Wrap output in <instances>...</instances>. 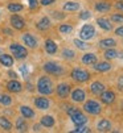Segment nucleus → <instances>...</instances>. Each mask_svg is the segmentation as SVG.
<instances>
[{
    "mask_svg": "<svg viewBox=\"0 0 123 133\" xmlns=\"http://www.w3.org/2000/svg\"><path fill=\"white\" fill-rule=\"evenodd\" d=\"M43 70L48 75H56V77H60V75L65 74V67L62 65H60L58 62H54V61L45 62L43 65Z\"/></svg>",
    "mask_w": 123,
    "mask_h": 133,
    "instance_id": "nucleus-3",
    "label": "nucleus"
},
{
    "mask_svg": "<svg viewBox=\"0 0 123 133\" xmlns=\"http://www.w3.org/2000/svg\"><path fill=\"white\" fill-rule=\"evenodd\" d=\"M110 21L113 24H123V13H113L110 16Z\"/></svg>",
    "mask_w": 123,
    "mask_h": 133,
    "instance_id": "nucleus-35",
    "label": "nucleus"
},
{
    "mask_svg": "<svg viewBox=\"0 0 123 133\" xmlns=\"http://www.w3.org/2000/svg\"><path fill=\"white\" fill-rule=\"evenodd\" d=\"M97 130L98 132H110L111 130V123L107 119H102L97 124Z\"/></svg>",
    "mask_w": 123,
    "mask_h": 133,
    "instance_id": "nucleus-25",
    "label": "nucleus"
},
{
    "mask_svg": "<svg viewBox=\"0 0 123 133\" xmlns=\"http://www.w3.org/2000/svg\"><path fill=\"white\" fill-rule=\"evenodd\" d=\"M53 3H56V0H40V4H41V5H44V7L52 5Z\"/></svg>",
    "mask_w": 123,
    "mask_h": 133,
    "instance_id": "nucleus-41",
    "label": "nucleus"
},
{
    "mask_svg": "<svg viewBox=\"0 0 123 133\" xmlns=\"http://www.w3.org/2000/svg\"><path fill=\"white\" fill-rule=\"evenodd\" d=\"M8 75H9V77H11L12 79H17V74H16L15 71H9V72H8Z\"/></svg>",
    "mask_w": 123,
    "mask_h": 133,
    "instance_id": "nucleus-45",
    "label": "nucleus"
},
{
    "mask_svg": "<svg viewBox=\"0 0 123 133\" xmlns=\"http://www.w3.org/2000/svg\"><path fill=\"white\" fill-rule=\"evenodd\" d=\"M68 115L70 116V119H72V121H73V124H74L75 127L84 125V124L87 123V116L85 115L84 112H81L77 107H69Z\"/></svg>",
    "mask_w": 123,
    "mask_h": 133,
    "instance_id": "nucleus-2",
    "label": "nucleus"
},
{
    "mask_svg": "<svg viewBox=\"0 0 123 133\" xmlns=\"http://www.w3.org/2000/svg\"><path fill=\"white\" fill-rule=\"evenodd\" d=\"M44 49H45V51H46L48 54H50V55H53V54H56V53L58 51L57 44H56L53 40H50V38L44 42Z\"/></svg>",
    "mask_w": 123,
    "mask_h": 133,
    "instance_id": "nucleus-20",
    "label": "nucleus"
},
{
    "mask_svg": "<svg viewBox=\"0 0 123 133\" xmlns=\"http://www.w3.org/2000/svg\"><path fill=\"white\" fill-rule=\"evenodd\" d=\"M40 123H41V125L45 127V128H53L54 124H56V120H54L53 116H50V115H45V116L41 117Z\"/></svg>",
    "mask_w": 123,
    "mask_h": 133,
    "instance_id": "nucleus-27",
    "label": "nucleus"
},
{
    "mask_svg": "<svg viewBox=\"0 0 123 133\" xmlns=\"http://www.w3.org/2000/svg\"><path fill=\"white\" fill-rule=\"evenodd\" d=\"M72 132H75V133H90L91 130H90V128L89 127H86L85 124L84 125H78L75 129H73Z\"/></svg>",
    "mask_w": 123,
    "mask_h": 133,
    "instance_id": "nucleus-37",
    "label": "nucleus"
},
{
    "mask_svg": "<svg viewBox=\"0 0 123 133\" xmlns=\"http://www.w3.org/2000/svg\"><path fill=\"white\" fill-rule=\"evenodd\" d=\"M116 46V41L114 38H103L98 42V48L102 49V50H106V49H110V48H115Z\"/></svg>",
    "mask_w": 123,
    "mask_h": 133,
    "instance_id": "nucleus-21",
    "label": "nucleus"
},
{
    "mask_svg": "<svg viewBox=\"0 0 123 133\" xmlns=\"http://www.w3.org/2000/svg\"><path fill=\"white\" fill-rule=\"evenodd\" d=\"M118 87H119V90H123V75H120L118 79Z\"/></svg>",
    "mask_w": 123,
    "mask_h": 133,
    "instance_id": "nucleus-43",
    "label": "nucleus"
},
{
    "mask_svg": "<svg viewBox=\"0 0 123 133\" xmlns=\"http://www.w3.org/2000/svg\"><path fill=\"white\" fill-rule=\"evenodd\" d=\"M36 90L38 91V94L41 95H52L54 92V84H53V81L46 75H41L38 78L37 83H36Z\"/></svg>",
    "mask_w": 123,
    "mask_h": 133,
    "instance_id": "nucleus-1",
    "label": "nucleus"
},
{
    "mask_svg": "<svg viewBox=\"0 0 123 133\" xmlns=\"http://www.w3.org/2000/svg\"><path fill=\"white\" fill-rule=\"evenodd\" d=\"M115 34H116L118 37H123V25H120V26H118V28L115 29Z\"/></svg>",
    "mask_w": 123,
    "mask_h": 133,
    "instance_id": "nucleus-42",
    "label": "nucleus"
},
{
    "mask_svg": "<svg viewBox=\"0 0 123 133\" xmlns=\"http://www.w3.org/2000/svg\"><path fill=\"white\" fill-rule=\"evenodd\" d=\"M21 40H23L24 45L27 48H29V49H36L38 46V41H37V38L32 33H24L21 36Z\"/></svg>",
    "mask_w": 123,
    "mask_h": 133,
    "instance_id": "nucleus-10",
    "label": "nucleus"
},
{
    "mask_svg": "<svg viewBox=\"0 0 123 133\" xmlns=\"http://www.w3.org/2000/svg\"><path fill=\"white\" fill-rule=\"evenodd\" d=\"M70 77H72V79H73L74 82H77V83H86V82L90 81L91 75H90V72H89L87 70H85V69L75 67V69L72 70Z\"/></svg>",
    "mask_w": 123,
    "mask_h": 133,
    "instance_id": "nucleus-4",
    "label": "nucleus"
},
{
    "mask_svg": "<svg viewBox=\"0 0 123 133\" xmlns=\"http://www.w3.org/2000/svg\"><path fill=\"white\" fill-rule=\"evenodd\" d=\"M82 109H84V112L89 113V115L91 116H97L99 115V113L102 112V105L97 102V100H85L84 102V107H82Z\"/></svg>",
    "mask_w": 123,
    "mask_h": 133,
    "instance_id": "nucleus-5",
    "label": "nucleus"
},
{
    "mask_svg": "<svg viewBox=\"0 0 123 133\" xmlns=\"http://www.w3.org/2000/svg\"><path fill=\"white\" fill-rule=\"evenodd\" d=\"M94 70L98 71V72H106V71H110L111 70V63L106 59V61H102V62H97L95 65H93Z\"/></svg>",
    "mask_w": 123,
    "mask_h": 133,
    "instance_id": "nucleus-19",
    "label": "nucleus"
},
{
    "mask_svg": "<svg viewBox=\"0 0 123 133\" xmlns=\"http://www.w3.org/2000/svg\"><path fill=\"white\" fill-rule=\"evenodd\" d=\"M0 128L4 129V130H7V132H9V130L12 129V123H11L7 117L0 116Z\"/></svg>",
    "mask_w": 123,
    "mask_h": 133,
    "instance_id": "nucleus-31",
    "label": "nucleus"
},
{
    "mask_svg": "<svg viewBox=\"0 0 123 133\" xmlns=\"http://www.w3.org/2000/svg\"><path fill=\"white\" fill-rule=\"evenodd\" d=\"M118 55H119V53L115 50V48H110V49H106V50L103 51V57H105L107 61L118 58Z\"/></svg>",
    "mask_w": 123,
    "mask_h": 133,
    "instance_id": "nucleus-30",
    "label": "nucleus"
},
{
    "mask_svg": "<svg viewBox=\"0 0 123 133\" xmlns=\"http://www.w3.org/2000/svg\"><path fill=\"white\" fill-rule=\"evenodd\" d=\"M41 127H43V125H41V123L40 124H34L33 125V132H40L41 130Z\"/></svg>",
    "mask_w": 123,
    "mask_h": 133,
    "instance_id": "nucleus-44",
    "label": "nucleus"
},
{
    "mask_svg": "<svg viewBox=\"0 0 123 133\" xmlns=\"http://www.w3.org/2000/svg\"><path fill=\"white\" fill-rule=\"evenodd\" d=\"M95 28L93 24H85L84 26L81 28L79 30V38L84 40V41H89V40H93L95 37Z\"/></svg>",
    "mask_w": 123,
    "mask_h": 133,
    "instance_id": "nucleus-7",
    "label": "nucleus"
},
{
    "mask_svg": "<svg viewBox=\"0 0 123 133\" xmlns=\"http://www.w3.org/2000/svg\"><path fill=\"white\" fill-rule=\"evenodd\" d=\"M97 24H98V26L102 30H106V32L113 30V24H111V21L109 20V18H106V17H98L97 18Z\"/></svg>",
    "mask_w": 123,
    "mask_h": 133,
    "instance_id": "nucleus-17",
    "label": "nucleus"
},
{
    "mask_svg": "<svg viewBox=\"0 0 123 133\" xmlns=\"http://www.w3.org/2000/svg\"><path fill=\"white\" fill-rule=\"evenodd\" d=\"M79 4L77 3V2H66V3H64V5H62V9L65 11V12H77V11H79Z\"/></svg>",
    "mask_w": 123,
    "mask_h": 133,
    "instance_id": "nucleus-28",
    "label": "nucleus"
},
{
    "mask_svg": "<svg viewBox=\"0 0 123 133\" xmlns=\"http://www.w3.org/2000/svg\"><path fill=\"white\" fill-rule=\"evenodd\" d=\"M82 63L84 65H89V66H93L98 62V58H97V54L95 53H86L82 55Z\"/></svg>",
    "mask_w": 123,
    "mask_h": 133,
    "instance_id": "nucleus-18",
    "label": "nucleus"
},
{
    "mask_svg": "<svg viewBox=\"0 0 123 133\" xmlns=\"http://www.w3.org/2000/svg\"><path fill=\"white\" fill-rule=\"evenodd\" d=\"M90 17H91V12L90 11H82L79 13V18H81V20H87V18H90Z\"/></svg>",
    "mask_w": 123,
    "mask_h": 133,
    "instance_id": "nucleus-38",
    "label": "nucleus"
},
{
    "mask_svg": "<svg viewBox=\"0 0 123 133\" xmlns=\"http://www.w3.org/2000/svg\"><path fill=\"white\" fill-rule=\"evenodd\" d=\"M0 104L4 105V107H8L12 104V98L7 94H0Z\"/></svg>",
    "mask_w": 123,
    "mask_h": 133,
    "instance_id": "nucleus-32",
    "label": "nucleus"
},
{
    "mask_svg": "<svg viewBox=\"0 0 123 133\" xmlns=\"http://www.w3.org/2000/svg\"><path fill=\"white\" fill-rule=\"evenodd\" d=\"M3 32H4V33H7L8 36H13V33H12V30H11V29H7V28H4V29H3Z\"/></svg>",
    "mask_w": 123,
    "mask_h": 133,
    "instance_id": "nucleus-46",
    "label": "nucleus"
},
{
    "mask_svg": "<svg viewBox=\"0 0 123 133\" xmlns=\"http://www.w3.org/2000/svg\"><path fill=\"white\" fill-rule=\"evenodd\" d=\"M33 103H34V107H36V108H38V109H41V111L49 109V107H50V100H49L48 98H45V95H43V96H37V98H34Z\"/></svg>",
    "mask_w": 123,
    "mask_h": 133,
    "instance_id": "nucleus-12",
    "label": "nucleus"
},
{
    "mask_svg": "<svg viewBox=\"0 0 123 133\" xmlns=\"http://www.w3.org/2000/svg\"><path fill=\"white\" fill-rule=\"evenodd\" d=\"M0 54H3V50L2 49H0Z\"/></svg>",
    "mask_w": 123,
    "mask_h": 133,
    "instance_id": "nucleus-47",
    "label": "nucleus"
},
{
    "mask_svg": "<svg viewBox=\"0 0 123 133\" xmlns=\"http://www.w3.org/2000/svg\"><path fill=\"white\" fill-rule=\"evenodd\" d=\"M29 3V9H36L38 5V0H28Z\"/></svg>",
    "mask_w": 123,
    "mask_h": 133,
    "instance_id": "nucleus-40",
    "label": "nucleus"
},
{
    "mask_svg": "<svg viewBox=\"0 0 123 133\" xmlns=\"http://www.w3.org/2000/svg\"><path fill=\"white\" fill-rule=\"evenodd\" d=\"M23 84L20 83L17 79H12V81H9L8 83H7V90L9 91V92H12V94H19V92H21L23 91Z\"/></svg>",
    "mask_w": 123,
    "mask_h": 133,
    "instance_id": "nucleus-14",
    "label": "nucleus"
},
{
    "mask_svg": "<svg viewBox=\"0 0 123 133\" xmlns=\"http://www.w3.org/2000/svg\"><path fill=\"white\" fill-rule=\"evenodd\" d=\"M70 99L74 103H84L86 100V92L84 88H75L70 94Z\"/></svg>",
    "mask_w": 123,
    "mask_h": 133,
    "instance_id": "nucleus-11",
    "label": "nucleus"
},
{
    "mask_svg": "<svg viewBox=\"0 0 123 133\" xmlns=\"http://www.w3.org/2000/svg\"><path fill=\"white\" fill-rule=\"evenodd\" d=\"M20 113L25 119H33L36 116V112L29 107V105H20Z\"/></svg>",
    "mask_w": 123,
    "mask_h": 133,
    "instance_id": "nucleus-26",
    "label": "nucleus"
},
{
    "mask_svg": "<svg viewBox=\"0 0 123 133\" xmlns=\"http://www.w3.org/2000/svg\"><path fill=\"white\" fill-rule=\"evenodd\" d=\"M61 57L66 61H73L75 58V51L69 49V48H65V49L61 50Z\"/></svg>",
    "mask_w": 123,
    "mask_h": 133,
    "instance_id": "nucleus-29",
    "label": "nucleus"
},
{
    "mask_svg": "<svg viewBox=\"0 0 123 133\" xmlns=\"http://www.w3.org/2000/svg\"><path fill=\"white\" fill-rule=\"evenodd\" d=\"M15 127H16V130L17 132H27L28 130V124H27V120L24 116H20L16 119V123H15Z\"/></svg>",
    "mask_w": 123,
    "mask_h": 133,
    "instance_id": "nucleus-23",
    "label": "nucleus"
},
{
    "mask_svg": "<svg viewBox=\"0 0 123 133\" xmlns=\"http://www.w3.org/2000/svg\"><path fill=\"white\" fill-rule=\"evenodd\" d=\"M9 50L16 59H25L28 57V49L17 42H12L9 45Z\"/></svg>",
    "mask_w": 123,
    "mask_h": 133,
    "instance_id": "nucleus-6",
    "label": "nucleus"
},
{
    "mask_svg": "<svg viewBox=\"0 0 123 133\" xmlns=\"http://www.w3.org/2000/svg\"><path fill=\"white\" fill-rule=\"evenodd\" d=\"M73 44H74L78 49H81V50H86V49H89V45H87L84 40H81V38H75V40L73 41Z\"/></svg>",
    "mask_w": 123,
    "mask_h": 133,
    "instance_id": "nucleus-36",
    "label": "nucleus"
},
{
    "mask_svg": "<svg viewBox=\"0 0 123 133\" xmlns=\"http://www.w3.org/2000/svg\"><path fill=\"white\" fill-rule=\"evenodd\" d=\"M114 7H115L116 11H119V12L123 13V0H119V2H116V3L114 4Z\"/></svg>",
    "mask_w": 123,
    "mask_h": 133,
    "instance_id": "nucleus-39",
    "label": "nucleus"
},
{
    "mask_svg": "<svg viewBox=\"0 0 123 133\" xmlns=\"http://www.w3.org/2000/svg\"><path fill=\"white\" fill-rule=\"evenodd\" d=\"M50 26H52V21H50V18L48 16L41 17L40 20L37 21V24H36V28L38 30H41V32H45V30L50 29Z\"/></svg>",
    "mask_w": 123,
    "mask_h": 133,
    "instance_id": "nucleus-13",
    "label": "nucleus"
},
{
    "mask_svg": "<svg viewBox=\"0 0 123 133\" xmlns=\"http://www.w3.org/2000/svg\"><path fill=\"white\" fill-rule=\"evenodd\" d=\"M56 95L60 99H66L70 95V84L66 82H61L56 87Z\"/></svg>",
    "mask_w": 123,
    "mask_h": 133,
    "instance_id": "nucleus-8",
    "label": "nucleus"
},
{
    "mask_svg": "<svg viewBox=\"0 0 123 133\" xmlns=\"http://www.w3.org/2000/svg\"><path fill=\"white\" fill-rule=\"evenodd\" d=\"M7 8H8V11L12 12V13H17V12H20V11L24 9V7H23L21 4H19V3H9V4L7 5Z\"/></svg>",
    "mask_w": 123,
    "mask_h": 133,
    "instance_id": "nucleus-33",
    "label": "nucleus"
},
{
    "mask_svg": "<svg viewBox=\"0 0 123 133\" xmlns=\"http://www.w3.org/2000/svg\"><path fill=\"white\" fill-rule=\"evenodd\" d=\"M0 16H2V15H0Z\"/></svg>",
    "mask_w": 123,
    "mask_h": 133,
    "instance_id": "nucleus-48",
    "label": "nucleus"
},
{
    "mask_svg": "<svg viewBox=\"0 0 123 133\" xmlns=\"http://www.w3.org/2000/svg\"><path fill=\"white\" fill-rule=\"evenodd\" d=\"M105 88H106V86L102 83V82H98V81L93 82V83L89 86V90H90V92H91L93 95H101L102 92L105 91Z\"/></svg>",
    "mask_w": 123,
    "mask_h": 133,
    "instance_id": "nucleus-16",
    "label": "nucleus"
},
{
    "mask_svg": "<svg viewBox=\"0 0 123 133\" xmlns=\"http://www.w3.org/2000/svg\"><path fill=\"white\" fill-rule=\"evenodd\" d=\"M13 57L11 54H0V65H3L4 67H12L13 66Z\"/></svg>",
    "mask_w": 123,
    "mask_h": 133,
    "instance_id": "nucleus-22",
    "label": "nucleus"
},
{
    "mask_svg": "<svg viewBox=\"0 0 123 133\" xmlns=\"http://www.w3.org/2000/svg\"><path fill=\"white\" fill-rule=\"evenodd\" d=\"M101 100L102 103H105V104H113L115 102V98H116V95L114 91H103L101 95Z\"/></svg>",
    "mask_w": 123,
    "mask_h": 133,
    "instance_id": "nucleus-15",
    "label": "nucleus"
},
{
    "mask_svg": "<svg viewBox=\"0 0 123 133\" xmlns=\"http://www.w3.org/2000/svg\"><path fill=\"white\" fill-rule=\"evenodd\" d=\"M111 9V4L109 2H97L95 3V11L99 12V13H106V12H110Z\"/></svg>",
    "mask_w": 123,
    "mask_h": 133,
    "instance_id": "nucleus-24",
    "label": "nucleus"
},
{
    "mask_svg": "<svg viewBox=\"0 0 123 133\" xmlns=\"http://www.w3.org/2000/svg\"><path fill=\"white\" fill-rule=\"evenodd\" d=\"M58 32L62 33V34H70L73 32V25H70V24H61L58 26Z\"/></svg>",
    "mask_w": 123,
    "mask_h": 133,
    "instance_id": "nucleus-34",
    "label": "nucleus"
},
{
    "mask_svg": "<svg viewBox=\"0 0 123 133\" xmlns=\"http://www.w3.org/2000/svg\"><path fill=\"white\" fill-rule=\"evenodd\" d=\"M9 23H11V26L16 30H23L25 28V21H24V18L21 16H19V15H12L11 18H9Z\"/></svg>",
    "mask_w": 123,
    "mask_h": 133,
    "instance_id": "nucleus-9",
    "label": "nucleus"
}]
</instances>
